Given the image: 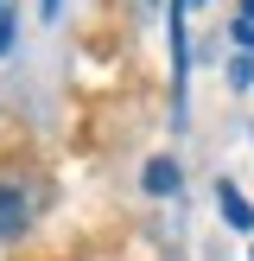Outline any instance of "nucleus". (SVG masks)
Listing matches in <instances>:
<instances>
[{
    "mask_svg": "<svg viewBox=\"0 0 254 261\" xmlns=\"http://www.w3.org/2000/svg\"><path fill=\"white\" fill-rule=\"evenodd\" d=\"M13 45V19H0V51H7Z\"/></svg>",
    "mask_w": 254,
    "mask_h": 261,
    "instance_id": "4",
    "label": "nucleus"
},
{
    "mask_svg": "<svg viewBox=\"0 0 254 261\" xmlns=\"http://www.w3.org/2000/svg\"><path fill=\"white\" fill-rule=\"evenodd\" d=\"M241 19H248V25H254V0H241Z\"/></svg>",
    "mask_w": 254,
    "mask_h": 261,
    "instance_id": "5",
    "label": "nucleus"
},
{
    "mask_svg": "<svg viewBox=\"0 0 254 261\" xmlns=\"http://www.w3.org/2000/svg\"><path fill=\"white\" fill-rule=\"evenodd\" d=\"M216 204H223V217H229L235 229H254V211H248V198H241L235 185H216Z\"/></svg>",
    "mask_w": 254,
    "mask_h": 261,
    "instance_id": "2",
    "label": "nucleus"
},
{
    "mask_svg": "<svg viewBox=\"0 0 254 261\" xmlns=\"http://www.w3.org/2000/svg\"><path fill=\"white\" fill-rule=\"evenodd\" d=\"M25 223H32V204L19 198V185H0V242H7V236H19Z\"/></svg>",
    "mask_w": 254,
    "mask_h": 261,
    "instance_id": "1",
    "label": "nucleus"
},
{
    "mask_svg": "<svg viewBox=\"0 0 254 261\" xmlns=\"http://www.w3.org/2000/svg\"><path fill=\"white\" fill-rule=\"evenodd\" d=\"M146 191H152V198L178 191V166H172V160H152V166H146Z\"/></svg>",
    "mask_w": 254,
    "mask_h": 261,
    "instance_id": "3",
    "label": "nucleus"
},
{
    "mask_svg": "<svg viewBox=\"0 0 254 261\" xmlns=\"http://www.w3.org/2000/svg\"><path fill=\"white\" fill-rule=\"evenodd\" d=\"M51 13H57V0H45V19H51Z\"/></svg>",
    "mask_w": 254,
    "mask_h": 261,
    "instance_id": "6",
    "label": "nucleus"
},
{
    "mask_svg": "<svg viewBox=\"0 0 254 261\" xmlns=\"http://www.w3.org/2000/svg\"><path fill=\"white\" fill-rule=\"evenodd\" d=\"M0 19H7V13H0Z\"/></svg>",
    "mask_w": 254,
    "mask_h": 261,
    "instance_id": "7",
    "label": "nucleus"
}]
</instances>
